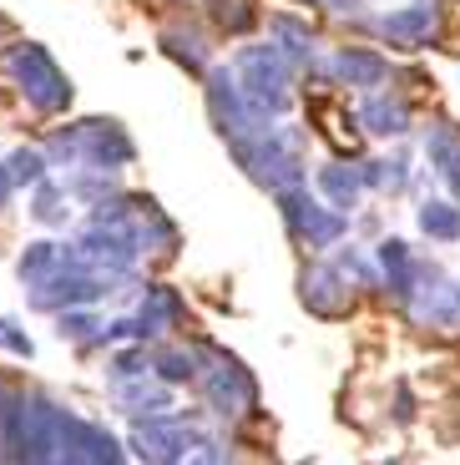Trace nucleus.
<instances>
[{
	"instance_id": "nucleus-1",
	"label": "nucleus",
	"mask_w": 460,
	"mask_h": 465,
	"mask_svg": "<svg viewBox=\"0 0 460 465\" xmlns=\"http://www.w3.org/2000/svg\"><path fill=\"white\" fill-rule=\"evenodd\" d=\"M137 157L132 137L116 127L112 116H92V122H71L46 137V163L61 167H86V173H122Z\"/></svg>"
},
{
	"instance_id": "nucleus-2",
	"label": "nucleus",
	"mask_w": 460,
	"mask_h": 465,
	"mask_svg": "<svg viewBox=\"0 0 460 465\" xmlns=\"http://www.w3.org/2000/svg\"><path fill=\"white\" fill-rule=\"evenodd\" d=\"M304 147H309V137H304L299 127L274 122L268 132L238 142V147H233V157H238V167L254 177L258 187L284 193V187H299L304 183Z\"/></svg>"
},
{
	"instance_id": "nucleus-3",
	"label": "nucleus",
	"mask_w": 460,
	"mask_h": 465,
	"mask_svg": "<svg viewBox=\"0 0 460 465\" xmlns=\"http://www.w3.org/2000/svg\"><path fill=\"white\" fill-rule=\"evenodd\" d=\"M233 82H238L243 102L254 106L258 116H268V122L288 116V106H294V66H288L268 41L264 46H243L238 51V61H233Z\"/></svg>"
},
{
	"instance_id": "nucleus-4",
	"label": "nucleus",
	"mask_w": 460,
	"mask_h": 465,
	"mask_svg": "<svg viewBox=\"0 0 460 465\" xmlns=\"http://www.w3.org/2000/svg\"><path fill=\"white\" fill-rule=\"evenodd\" d=\"M5 71H11L15 92H21L25 106H35L41 116H56L71 106V82L66 71L56 66L46 46H35V41H11L5 46Z\"/></svg>"
},
{
	"instance_id": "nucleus-5",
	"label": "nucleus",
	"mask_w": 460,
	"mask_h": 465,
	"mask_svg": "<svg viewBox=\"0 0 460 465\" xmlns=\"http://www.w3.org/2000/svg\"><path fill=\"white\" fill-rule=\"evenodd\" d=\"M203 76H207V116H213V127L223 132L228 147H238V142H248V137H258V132L274 127L268 116H258L254 106L243 102L233 71H203Z\"/></svg>"
},
{
	"instance_id": "nucleus-6",
	"label": "nucleus",
	"mask_w": 460,
	"mask_h": 465,
	"mask_svg": "<svg viewBox=\"0 0 460 465\" xmlns=\"http://www.w3.org/2000/svg\"><path fill=\"white\" fill-rule=\"evenodd\" d=\"M274 198H278V213H284L288 232H294L304 248H334L339 238H345V228H349L345 213L314 203L309 193H304V183L299 187H284V193H274Z\"/></svg>"
},
{
	"instance_id": "nucleus-7",
	"label": "nucleus",
	"mask_w": 460,
	"mask_h": 465,
	"mask_svg": "<svg viewBox=\"0 0 460 465\" xmlns=\"http://www.w3.org/2000/svg\"><path fill=\"white\" fill-rule=\"evenodd\" d=\"M207 374H203V395H207V405H213V415L218 420H243V415H254V400H258V390H254V374L243 370L238 360H228V354H213L207 349Z\"/></svg>"
},
{
	"instance_id": "nucleus-8",
	"label": "nucleus",
	"mask_w": 460,
	"mask_h": 465,
	"mask_svg": "<svg viewBox=\"0 0 460 465\" xmlns=\"http://www.w3.org/2000/svg\"><path fill=\"white\" fill-rule=\"evenodd\" d=\"M106 289H112V279H102V273H86V268L56 263L46 279L31 283V303H35V309L61 314V309H76V303H96Z\"/></svg>"
},
{
	"instance_id": "nucleus-9",
	"label": "nucleus",
	"mask_w": 460,
	"mask_h": 465,
	"mask_svg": "<svg viewBox=\"0 0 460 465\" xmlns=\"http://www.w3.org/2000/svg\"><path fill=\"white\" fill-rule=\"evenodd\" d=\"M375 31H380V41L395 46V51H420V46H430V41L440 35V11L430 5V0H420V5H405V11L380 15Z\"/></svg>"
},
{
	"instance_id": "nucleus-10",
	"label": "nucleus",
	"mask_w": 460,
	"mask_h": 465,
	"mask_svg": "<svg viewBox=\"0 0 460 465\" xmlns=\"http://www.w3.org/2000/svg\"><path fill=\"white\" fill-rule=\"evenodd\" d=\"M299 299H304V309H309V314H319V319H339V314L349 309V279H345V268H329V263L304 268Z\"/></svg>"
},
{
	"instance_id": "nucleus-11",
	"label": "nucleus",
	"mask_w": 460,
	"mask_h": 465,
	"mask_svg": "<svg viewBox=\"0 0 460 465\" xmlns=\"http://www.w3.org/2000/svg\"><path fill=\"white\" fill-rule=\"evenodd\" d=\"M187 425L173 415H147L132 425V455H137L142 465H167L177 455V445H183Z\"/></svg>"
},
{
	"instance_id": "nucleus-12",
	"label": "nucleus",
	"mask_w": 460,
	"mask_h": 465,
	"mask_svg": "<svg viewBox=\"0 0 460 465\" xmlns=\"http://www.w3.org/2000/svg\"><path fill=\"white\" fill-rule=\"evenodd\" d=\"M329 71H334L345 86H355V92H380V86L390 82V61H385L380 51H365V46L334 51Z\"/></svg>"
},
{
	"instance_id": "nucleus-13",
	"label": "nucleus",
	"mask_w": 460,
	"mask_h": 465,
	"mask_svg": "<svg viewBox=\"0 0 460 465\" xmlns=\"http://www.w3.org/2000/svg\"><path fill=\"white\" fill-rule=\"evenodd\" d=\"M359 122H365L369 137H405L415 112H410V102L395 96V92H369L365 102H359Z\"/></svg>"
},
{
	"instance_id": "nucleus-14",
	"label": "nucleus",
	"mask_w": 460,
	"mask_h": 465,
	"mask_svg": "<svg viewBox=\"0 0 460 465\" xmlns=\"http://www.w3.org/2000/svg\"><path fill=\"white\" fill-rule=\"evenodd\" d=\"M425 157H430V167L445 177L450 193L460 198V132L450 127V122H435V127L425 132Z\"/></svg>"
},
{
	"instance_id": "nucleus-15",
	"label": "nucleus",
	"mask_w": 460,
	"mask_h": 465,
	"mask_svg": "<svg viewBox=\"0 0 460 465\" xmlns=\"http://www.w3.org/2000/svg\"><path fill=\"white\" fill-rule=\"evenodd\" d=\"M268 25H274V35H278V41H268V46H274L294 71L309 66V56H314V25H304L299 15H274Z\"/></svg>"
},
{
	"instance_id": "nucleus-16",
	"label": "nucleus",
	"mask_w": 460,
	"mask_h": 465,
	"mask_svg": "<svg viewBox=\"0 0 460 465\" xmlns=\"http://www.w3.org/2000/svg\"><path fill=\"white\" fill-rule=\"evenodd\" d=\"M319 187H324V198L339 203V208H355L359 198H365V173H359V163H329L319 173Z\"/></svg>"
},
{
	"instance_id": "nucleus-17",
	"label": "nucleus",
	"mask_w": 460,
	"mask_h": 465,
	"mask_svg": "<svg viewBox=\"0 0 460 465\" xmlns=\"http://www.w3.org/2000/svg\"><path fill=\"white\" fill-rule=\"evenodd\" d=\"M415 218H420L430 243H455L460 238V203H450V198H425L415 208Z\"/></svg>"
},
{
	"instance_id": "nucleus-18",
	"label": "nucleus",
	"mask_w": 460,
	"mask_h": 465,
	"mask_svg": "<svg viewBox=\"0 0 460 465\" xmlns=\"http://www.w3.org/2000/svg\"><path fill=\"white\" fill-rule=\"evenodd\" d=\"M116 400H122V410L137 415V420L167 410V390H162V384H142V380H116Z\"/></svg>"
},
{
	"instance_id": "nucleus-19",
	"label": "nucleus",
	"mask_w": 460,
	"mask_h": 465,
	"mask_svg": "<svg viewBox=\"0 0 460 465\" xmlns=\"http://www.w3.org/2000/svg\"><path fill=\"white\" fill-rule=\"evenodd\" d=\"M207 15L223 35H243L258 25V0H207Z\"/></svg>"
},
{
	"instance_id": "nucleus-20",
	"label": "nucleus",
	"mask_w": 460,
	"mask_h": 465,
	"mask_svg": "<svg viewBox=\"0 0 460 465\" xmlns=\"http://www.w3.org/2000/svg\"><path fill=\"white\" fill-rule=\"evenodd\" d=\"M56 263H61V243H51V238H35V243L21 253V263H15V279L31 289V283H35V279H46Z\"/></svg>"
},
{
	"instance_id": "nucleus-21",
	"label": "nucleus",
	"mask_w": 460,
	"mask_h": 465,
	"mask_svg": "<svg viewBox=\"0 0 460 465\" xmlns=\"http://www.w3.org/2000/svg\"><path fill=\"white\" fill-rule=\"evenodd\" d=\"M5 177H11V187H35L41 177H46V152H35V147H15L11 157H5Z\"/></svg>"
},
{
	"instance_id": "nucleus-22",
	"label": "nucleus",
	"mask_w": 460,
	"mask_h": 465,
	"mask_svg": "<svg viewBox=\"0 0 460 465\" xmlns=\"http://www.w3.org/2000/svg\"><path fill=\"white\" fill-rule=\"evenodd\" d=\"M162 51H167V56H177L187 71H193V76H203V71H207V46L197 41L193 31H167V35H162Z\"/></svg>"
},
{
	"instance_id": "nucleus-23",
	"label": "nucleus",
	"mask_w": 460,
	"mask_h": 465,
	"mask_svg": "<svg viewBox=\"0 0 460 465\" xmlns=\"http://www.w3.org/2000/svg\"><path fill=\"white\" fill-rule=\"evenodd\" d=\"M31 193H35V203H31V218L35 223H66V187L51 183V177H41Z\"/></svg>"
},
{
	"instance_id": "nucleus-24",
	"label": "nucleus",
	"mask_w": 460,
	"mask_h": 465,
	"mask_svg": "<svg viewBox=\"0 0 460 465\" xmlns=\"http://www.w3.org/2000/svg\"><path fill=\"white\" fill-rule=\"evenodd\" d=\"M167 465H218V440L203 430H187L183 445H177V455Z\"/></svg>"
},
{
	"instance_id": "nucleus-25",
	"label": "nucleus",
	"mask_w": 460,
	"mask_h": 465,
	"mask_svg": "<svg viewBox=\"0 0 460 465\" xmlns=\"http://www.w3.org/2000/svg\"><path fill=\"white\" fill-rule=\"evenodd\" d=\"M56 334H66V339H81V344H102L106 339V324L102 319H92V314H71V309H61L56 314Z\"/></svg>"
},
{
	"instance_id": "nucleus-26",
	"label": "nucleus",
	"mask_w": 460,
	"mask_h": 465,
	"mask_svg": "<svg viewBox=\"0 0 460 465\" xmlns=\"http://www.w3.org/2000/svg\"><path fill=\"white\" fill-rule=\"evenodd\" d=\"M193 360H197V349H167V354L157 360V374L167 384H173V380H193V374H197Z\"/></svg>"
},
{
	"instance_id": "nucleus-27",
	"label": "nucleus",
	"mask_w": 460,
	"mask_h": 465,
	"mask_svg": "<svg viewBox=\"0 0 460 465\" xmlns=\"http://www.w3.org/2000/svg\"><path fill=\"white\" fill-rule=\"evenodd\" d=\"M142 374H147V354H142L137 344H132V349H116L112 380H142Z\"/></svg>"
},
{
	"instance_id": "nucleus-28",
	"label": "nucleus",
	"mask_w": 460,
	"mask_h": 465,
	"mask_svg": "<svg viewBox=\"0 0 460 465\" xmlns=\"http://www.w3.org/2000/svg\"><path fill=\"white\" fill-rule=\"evenodd\" d=\"M0 349H5V354H21V360H31V354H35L31 334H25L15 319H0Z\"/></svg>"
},
{
	"instance_id": "nucleus-29",
	"label": "nucleus",
	"mask_w": 460,
	"mask_h": 465,
	"mask_svg": "<svg viewBox=\"0 0 460 465\" xmlns=\"http://www.w3.org/2000/svg\"><path fill=\"white\" fill-rule=\"evenodd\" d=\"M324 11H345V15H355L359 11V0H319Z\"/></svg>"
},
{
	"instance_id": "nucleus-30",
	"label": "nucleus",
	"mask_w": 460,
	"mask_h": 465,
	"mask_svg": "<svg viewBox=\"0 0 460 465\" xmlns=\"http://www.w3.org/2000/svg\"><path fill=\"white\" fill-rule=\"evenodd\" d=\"M5 198H11V177H5V167H0V208H5Z\"/></svg>"
}]
</instances>
